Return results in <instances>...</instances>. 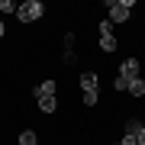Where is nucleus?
Instances as JSON below:
<instances>
[{"label": "nucleus", "instance_id": "nucleus-2", "mask_svg": "<svg viewBox=\"0 0 145 145\" xmlns=\"http://www.w3.org/2000/svg\"><path fill=\"white\" fill-rule=\"evenodd\" d=\"M106 7H110V23H126L129 20V10H132V0H106Z\"/></svg>", "mask_w": 145, "mask_h": 145}, {"label": "nucleus", "instance_id": "nucleus-14", "mask_svg": "<svg viewBox=\"0 0 145 145\" xmlns=\"http://www.w3.org/2000/svg\"><path fill=\"white\" fill-rule=\"evenodd\" d=\"M119 145H139V142H135V135H123V139H119Z\"/></svg>", "mask_w": 145, "mask_h": 145}, {"label": "nucleus", "instance_id": "nucleus-7", "mask_svg": "<svg viewBox=\"0 0 145 145\" xmlns=\"http://www.w3.org/2000/svg\"><path fill=\"white\" fill-rule=\"evenodd\" d=\"M100 48L103 52H113L116 48V36H100Z\"/></svg>", "mask_w": 145, "mask_h": 145}, {"label": "nucleus", "instance_id": "nucleus-12", "mask_svg": "<svg viewBox=\"0 0 145 145\" xmlns=\"http://www.w3.org/2000/svg\"><path fill=\"white\" fill-rule=\"evenodd\" d=\"M100 36H113V23H110V20L100 23Z\"/></svg>", "mask_w": 145, "mask_h": 145}, {"label": "nucleus", "instance_id": "nucleus-8", "mask_svg": "<svg viewBox=\"0 0 145 145\" xmlns=\"http://www.w3.org/2000/svg\"><path fill=\"white\" fill-rule=\"evenodd\" d=\"M129 93H132V97H142V93H145V81H142V78L132 81V84H129Z\"/></svg>", "mask_w": 145, "mask_h": 145}, {"label": "nucleus", "instance_id": "nucleus-13", "mask_svg": "<svg viewBox=\"0 0 145 145\" xmlns=\"http://www.w3.org/2000/svg\"><path fill=\"white\" fill-rule=\"evenodd\" d=\"M116 90H129V81H126L123 74H116Z\"/></svg>", "mask_w": 145, "mask_h": 145}, {"label": "nucleus", "instance_id": "nucleus-3", "mask_svg": "<svg viewBox=\"0 0 145 145\" xmlns=\"http://www.w3.org/2000/svg\"><path fill=\"white\" fill-rule=\"evenodd\" d=\"M119 74H123L129 84H132V81H139V61H135V58H126L123 68H119Z\"/></svg>", "mask_w": 145, "mask_h": 145}, {"label": "nucleus", "instance_id": "nucleus-11", "mask_svg": "<svg viewBox=\"0 0 145 145\" xmlns=\"http://www.w3.org/2000/svg\"><path fill=\"white\" fill-rule=\"evenodd\" d=\"M97 100H100L97 90H84V103H87V106H97Z\"/></svg>", "mask_w": 145, "mask_h": 145}, {"label": "nucleus", "instance_id": "nucleus-15", "mask_svg": "<svg viewBox=\"0 0 145 145\" xmlns=\"http://www.w3.org/2000/svg\"><path fill=\"white\" fill-rule=\"evenodd\" d=\"M135 142H139V145H145V123H142V129H139V135H135Z\"/></svg>", "mask_w": 145, "mask_h": 145}, {"label": "nucleus", "instance_id": "nucleus-5", "mask_svg": "<svg viewBox=\"0 0 145 145\" xmlns=\"http://www.w3.org/2000/svg\"><path fill=\"white\" fill-rule=\"evenodd\" d=\"M81 87L84 90H97V74H93V71H84L81 74Z\"/></svg>", "mask_w": 145, "mask_h": 145}, {"label": "nucleus", "instance_id": "nucleus-6", "mask_svg": "<svg viewBox=\"0 0 145 145\" xmlns=\"http://www.w3.org/2000/svg\"><path fill=\"white\" fill-rule=\"evenodd\" d=\"M39 106H42V113H55L58 100H55V97H42V100H39Z\"/></svg>", "mask_w": 145, "mask_h": 145}, {"label": "nucleus", "instance_id": "nucleus-1", "mask_svg": "<svg viewBox=\"0 0 145 145\" xmlns=\"http://www.w3.org/2000/svg\"><path fill=\"white\" fill-rule=\"evenodd\" d=\"M42 13H45V7L39 0H26V3L16 7V20L20 23H36V20H42Z\"/></svg>", "mask_w": 145, "mask_h": 145}, {"label": "nucleus", "instance_id": "nucleus-10", "mask_svg": "<svg viewBox=\"0 0 145 145\" xmlns=\"http://www.w3.org/2000/svg\"><path fill=\"white\" fill-rule=\"evenodd\" d=\"M139 129H142L139 119H126V135H139Z\"/></svg>", "mask_w": 145, "mask_h": 145}, {"label": "nucleus", "instance_id": "nucleus-4", "mask_svg": "<svg viewBox=\"0 0 145 145\" xmlns=\"http://www.w3.org/2000/svg\"><path fill=\"white\" fill-rule=\"evenodd\" d=\"M55 87H58L55 81H42L39 87H32V93H36V100H42V97H55Z\"/></svg>", "mask_w": 145, "mask_h": 145}, {"label": "nucleus", "instance_id": "nucleus-9", "mask_svg": "<svg viewBox=\"0 0 145 145\" xmlns=\"http://www.w3.org/2000/svg\"><path fill=\"white\" fill-rule=\"evenodd\" d=\"M39 139H36V132L32 129H26V132H20V145H36Z\"/></svg>", "mask_w": 145, "mask_h": 145}, {"label": "nucleus", "instance_id": "nucleus-16", "mask_svg": "<svg viewBox=\"0 0 145 145\" xmlns=\"http://www.w3.org/2000/svg\"><path fill=\"white\" fill-rule=\"evenodd\" d=\"M3 32H7V26H3V23H0V39H3Z\"/></svg>", "mask_w": 145, "mask_h": 145}, {"label": "nucleus", "instance_id": "nucleus-17", "mask_svg": "<svg viewBox=\"0 0 145 145\" xmlns=\"http://www.w3.org/2000/svg\"><path fill=\"white\" fill-rule=\"evenodd\" d=\"M0 13H3V10H0Z\"/></svg>", "mask_w": 145, "mask_h": 145}]
</instances>
